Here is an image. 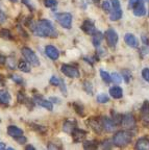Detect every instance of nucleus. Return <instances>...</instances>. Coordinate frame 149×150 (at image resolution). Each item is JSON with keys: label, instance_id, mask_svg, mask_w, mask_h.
<instances>
[{"label": "nucleus", "instance_id": "f257e3e1", "mask_svg": "<svg viewBox=\"0 0 149 150\" xmlns=\"http://www.w3.org/2000/svg\"><path fill=\"white\" fill-rule=\"evenodd\" d=\"M35 35L42 38H56L57 37V31L53 27L52 23L47 19H42L35 23V29L33 31Z\"/></svg>", "mask_w": 149, "mask_h": 150}, {"label": "nucleus", "instance_id": "f03ea898", "mask_svg": "<svg viewBox=\"0 0 149 150\" xmlns=\"http://www.w3.org/2000/svg\"><path fill=\"white\" fill-rule=\"evenodd\" d=\"M133 138V132L128 130H120L117 131L115 136L113 137V143L115 146H118V147H124L131 143Z\"/></svg>", "mask_w": 149, "mask_h": 150}, {"label": "nucleus", "instance_id": "7ed1b4c3", "mask_svg": "<svg viewBox=\"0 0 149 150\" xmlns=\"http://www.w3.org/2000/svg\"><path fill=\"white\" fill-rule=\"evenodd\" d=\"M56 21L64 28L70 29L72 27V15L70 13H57L54 14Z\"/></svg>", "mask_w": 149, "mask_h": 150}, {"label": "nucleus", "instance_id": "20e7f679", "mask_svg": "<svg viewBox=\"0 0 149 150\" xmlns=\"http://www.w3.org/2000/svg\"><path fill=\"white\" fill-rule=\"evenodd\" d=\"M21 53L23 55L24 59L28 62V63L33 65V67H38L40 65V61H39V57L37 56V54L31 49V48H28V47H23L21 49Z\"/></svg>", "mask_w": 149, "mask_h": 150}, {"label": "nucleus", "instance_id": "39448f33", "mask_svg": "<svg viewBox=\"0 0 149 150\" xmlns=\"http://www.w3.org/2000/svg\"><path fill=\"white\" fill-rule=\"evenodd\" d=\"M61 71L64 75H66L67 77H70V78H77L79 77V71L77 68H75L74 66H71V65H62L61 67Z\"/></svg>", "mask_w": 149, "mask_h": 150}, {"label": "nucleus", "instance_id": "423d86ee", "mask_svg": "<svg viewBox=\"0 0 149 150\" xmlns=\"http://www.w3.org/2000/svg\"><path fill=\"white\" fill-rule=\"evenodd\" d=\"M105 39H106L107 46L111 47V48H115L116 44L118 42V33H116V30H114L113 28H110L105 31Z\"/></svg>", "mask_w": 149, "mask_h": 150}, {"label": "nucleus", "instance_id": "0eeeda50", "mask_svg": "<svg viewBox=\"0 0 149 150\" xmlns=\"http://www.w3.org/2000/svg\"><path fill=\"white\" fill-rule=\"evenodd\" d=\"M140 115H141L143 125L149 127V101L148 100H145L143 102L142 106H141Z\"/></svg>", "mask_w": 149, "mask_h": 150}, {"label": "nucleus", "instance_id": "6e6552de", "mask_svg": "<svg viewBox=\"0 0 149 150\" xmlns=\"http://www.w3.org/2000/svg\"><path fill=\"white\" fill-rule=\"evenodd\" d=\"M121 126L126 129H133L136 127V120L131 114H126L123 116L121 121Z\"/></svg>", "mask_w": 149, "mask_h": 150}, {"label": "nucleus", "instance_id": "1a4fd4ad", "mask_svg": "<svg viewBox=\"0 0 149 150\" xmlns=\"http://www.w3.org/2000/svg\"><path fill=\"white\" fill-rule=\"evenodd\" d=\"M101 123H102L103 130L107 131V132H113L116 130L117 124L114 122V120L107 117H102L101 118Z\"/></svg>", "mask_w": 149, "mask_h": 150}, {"label": "nucleus", "instance_id": "9d476101", "mask_svg": "<svg viewBox=\"0 0 149 150\" xmlns=\"http://www.w3.org/2000/svg\"><path fill=\"white\" fill-rule=\"evenodd\" d=\"M88 124L90 125V127L95 131L96 134H100L101 131L103 130L101 119H98V118H90V119L88 120Z\"/></svg>", "mask_w": 149, "mask_h": 150}, {"label": "nucleus", "instance_id": "9b49d317", "mask_svg": "<svg viewBox=\"0 0 149 150\" xmlns=\"http://www.w3.org/2000/svg\"><path fill=\"white\" fill-rule=\"evenodd\" d=\"M82 30L84 33H86L87 35H92L96 31L95 28V24H94L93 21H91L90 19H86L82 24Z\"/></svg>", "mask_w": 149, "mask_h": 150}, {"label": "nucleus", "instance_id": "f8f14e48", "mask_svg": "<svg viewBox=\"0 0 149 150\" xmlns=\"http://www.w3.org/2000/svg\"><path fill=\"white\" fill-rule=\"evenodd\" d=\"M33 100H35V102L37 103L38 105L42 106V108H46V110H50V112L53 110V105H52L51 101L46 100V99H44L42 96H38V95H35V96L33 97Z\"/></svg>", "mask_w": 149, "mask_h": 150}, {"label": "nucleus", "instance_id": "ddd939ff", "mask_svg": "<svg viewBox=\"0 0 149 150\" xmlns=\"http://www.w3.org/2000/svg\"><path fill=\"white\" fill-rule=\"evenodd\" d=\"M144 2H145V0H141V1H139V2L133 7V14H135V16L143 17L146 15L147 11H146V7H145Z\"/></svg>", "mask_w": 149, "mask_h": 150}, {"label": "nucleus", "instance_id": "4468645a", "mask_svg": "<svg viewBox=\"0 0 149 150\" xmlns=\"http://www.w3.org/2000/svg\"><path fill=\"white\" fill-rule=\"evenodd\" d=\"M45 53L52 61H56L60 57V51L52 45H47L45 47Z\"/></svg>", "mask_w": 149, "mask_h": 150}, {"label": "nucleus", "instance_id": "2eb2a0df", "mask_svg": "<svg viewBox=\"0 0 149 150\" xmlns=\"http://www.w3.org/2000/svg\"><path fill=\"white\" fill-rule=\"evenodd\" d=\"M17 99H18V102L19 103H22V104H25L29 110L33 108L35 105V100H31V99L27 98L25 96V94L22 93V92H19L18 95H17Z\"/></svg>", "mask_w": 149, "mask_h": 150}, {"label": "nucleus", "instance_id": "dca6fc26", "mask_svg": "<svg viewBox=\"0 0 149 150\" xmlns=\"http://www.w3.org/2000/svg\"><path fill=\"white\" fill-rule=\"evenodd\" d=\"M72 137H73V140L74 142L76 143H79V142H82L87 136V131L86 130H82V129L78 128V127H75L74 130L72 131Z\"/></svg>", "mask_w": 149, "mask_h": 150}, {"label": "nucleus", "instance_id": "f3484780", "mask_svg": "<svg viewBox=\"0 0 149 150\" xmlns=\"http://www.w3.org/2000/svg\"><path fill=\"white\" fill-rule=\"evenodd\" d=\"M124 41L131 48H138V46H139V41L136 38V35H133V33H126L124 35Z\"/></svg>", "mask_w": 149, "mask_h": 150}, {"label": "nucleus", "instance_id": "a211bd4d", "mask_svg": "<svg viewBox=\"0 0 149 150\" xmlns=\"http://www.w3.org/2000/svg\"><path fill=\"white\" fill-rule=\"evenodd\" d=\"M7 134L12 138H18L20 136H23V130L21 128H19L18 126H15V125H9L7 127Z\"/></svg>", "mask_w": 149, "mask_h": 150}, {"label": "nucleus", "instance_id": "6ab92c4d", "mask_svg": "<svg viewBox=\"0 0 149 150\" xmlns=\"http://www.w3.org/2000/svg\"><path fill=\"white\" fill-rule=\"evenodd\" d=\"M12 100L11 94L6 90H0V104L2 105H9Z\"/></svg>", "mask_w": 149, "mask_h": 150}, {"label": "nucleus", "instance_id": "aec40b11", "mask_svg": "<svg viewBox=\"0 0 149 150\" xmlns=\"http://www.w3.org/2000/svg\"><path fill=\"white\" fill-rule=\"evenodd\" d=\"M136 149L138 150H149V139L140 138L136 143Z\"/></svg>", "mask_w": 149, "mask_h": 150}, {"label": "nucleus", "instance_id": "412c9836", "mask_svg": "<svg viewBox=\"0 0 149 150\" xmlns=\"http://www.w3.org/2000/svg\"><path fill=\"white\" fill-rule=\"evenodd\" d=\"M76 126V122L71 121V120H66L63 124V130L67 134H72V131L74 130V128Z\"/></svg>", "mask_w": 149, "mask_h": 150}, {"label": "nucleus", "instance_id": "4be33fe9", "mask_svg": "<svg viewBox=\"0 0 149 150\" xmlns=\"http://www.w3.org/2000/svg\"><path fill=\"white\" fill-rule=\"evenodd\" d=\"M110 95L114 99H120L123 96V90L118 86H115L110 89Z\"/></svg>", "mask_w": 149, "mask_h": 150}, {"label": "nucleus", "instance_id": "5701e85b", "mask_svg": "<svg viewBox=\"0 0 149 150\" xmlns=\"http://www.w3.org/2000/svg\"><path fill=\"white\" fill-rule=\"evenodd\" d=\"M103 40V33L101 31H97L96 30L95 33L92 35V43L95 47L100 46L101 42Z\"/></svg>", "mask_w": 149, "mask_h": 150}, {"label": "nucleus", "instance_id": "b1692460", "mask_svg": "<svg viewBox=\"0 0 149 150\" xmlns=\"http://www.w3.org/2000/svg\"><path fill=\"white\" fill-rule=\"evenodd\" d=\"M122 15H123V13H122L121 7L120 8H113V12L110 15L111 21H118L122 18Z\"/></svg>", "mask_w": 149, "mask_h": 150}, {"label": "nucleus", "instance_id": "393cba45", "mask_svg": "<svg viewBox=\"0 0 149 150\" xmlns=\"http://www.w3.org/2000/svg\"><path fill=\"white\" fill-rule=\"evenodd\" d=\"M18 68L22 71V72L28 73L31 72V66H29V63L27 61H19L18 63Z\"/></svg>", "mask_w": 149, "mask_h": 150}, {"label": "nucleus", "instance_id": "a878e982", "mask_svg": "<svg viewBox=\"0 0 149 150\" xmlns=\"http://www.w3.org/2000/svg\"><path fill=\"white\" fill-rule=\"evenodd\" d=\"M98 145H99V143H98L97 141H86V142H84V148L87 150L97 149Z\"/></svg>", "mask_w": 149, "mask_h": 150}, {"label": "nucleus", "instance_id": "bb28decb", "mask_svg": "<svg viewBox=\"0 0 149 150\" xmlns=\"http://www.w3.org/2000/svg\"><path fill=\"white\" fill-rule=\"evenodd\" d=\"M73 108H74V110L76 112L77 115H79L80 117H84V108L82 104L78 102H73Z\"/></svg>", "mask_w": 149, "mask_h": 150}, {"label": "nucleus", "instance_id": "cd10ccee", "mask_svg": "<svg viewBox=\"0 0 149 150\" xmlns=\"http://www.w3.org/2000/svg\"><path fill=\"white\" fill-rule=\"evenodd\" d=\"M31 126V129H33V130H35L37 132H39V134H44L47 132V128L45 126H43V125L33 123Z\"/></svg>", "mask_w": 149, "mask_h": 150}, {"label": "nucleus", "instance_id": "c85d7f7f", "mask_svg": "<svg viewBox=\"0 0 149 150\" xmlns=\"http://www.w3.org/2000/svg\"><path fill=\"white\" fill-rule=\"evenodd\" d=\"M100 76L105 83H107V84L111 83V81H112V76H111V74H109L106 71L100 70Z\"/></svg>", "mask_w": 149, "mask_h": 150}, {"label": "nucleus", "instance_id": "c756f323", "mask_svg": "<svg viewBox=\"0 0 149 150\" xmlns=\"http://www.w3.org/2000/svg\"><path fill=\"white\" fill-rule=\"evenodd\" d=\"M0 37L2 39H5V40H13V35L11 33V31L9 29H5V28L0 30Z\"/></svg>", "mask_w": 149, "mask_h": 150}, {"label": "nucleus", "instance_id": "7c9ffc66", "mask_svg": "<svg viewBox=\"0 0 149 150\" xmlns=\"http://www.w3.org/2000/svg\"><path fill=\"white\" fill-rule=\"evenodd\" d=\"M122 118L123 116L116 112L115 110H112V119L114 120V122L116 123L117 125H121V121H122Z\"/></svg>", "mask_w": 149, "mask_h": 150}, {"label": "nucleus", "instance_id": "2f4dec72", "mask_svg": "<svg viewBox=\"0 0 149 150\" xmlns=\"http://www.w3.org/2000/svg\"><path fill=\"white\" fill-rule=\"evenodd\" d=\"M82 88L89 95H93V87H92V83L90 81H84Z\"/></svg>", "mask_w": 149, "mask_h": 150}, {"label": "nucleus", "instance_id": "473e14b6", "mask_svg": "<svg viewBox=\"0 0 149 150\" xmlns=\"http://www.w3.org/2000/svg\"><path fill=\"white\" fill-rule=\"evenodd\" d=\"M122 77H123L124 81H125L126 83H128V82L131 81V72L128 70V69H124V70H122Z\"/></svg>", "mask_w": 149, "mask_h": 150}, {"label": "nucleus", "instance_id": "72a5a7b5", "mask_svg": "<svg viewBox=\"0 0 149 150\" xmlns=\"http://www.w3.org/2000/svg\"><path fill=\"white\" fill-rule=\"evenodd\" d=\"M97 101L99 103H106V102H109V101H110V97L107 96L106 94L101 93L97 96Z\"/></svg>", "mask_w": 149, "mask_h": 150}, {"label": "nucleus", "instance_id": "f704fd0d", "mask_svg": "<svg viewBox=\"0 0 149 150\" xmlns=\"http://www.w3.org/2000/svg\"><path fill=\"white\" fill-rule=\"evenodd\" d=\"M44 5L48 8H55L57 5V1L56 0H44Z\"/></svg>", "mask_w": 149, "mask_h": 150}, {"label": "nucleus", "instance_id": "c9c22d12", "mask_svg": "<svg viewBox=\"0 0 149 150\" xmlns=\"http://www.w3.org/2000/svg\"><path fill=\"white\" fill-rule=\"evenodd\" d=\"M111 76H112V81L114 82V83H116V84H120V83H121L122 77L118 74V73H116V72L112 73V74H111Z\"/></svg>", "mask_w": 149, "mask_h": 150}, {"label": "nucleus", "instance_id": "e433bc0d", "mask_svg": "<svg viewBox=\"0 0 149 150\" xmlns=\"http://www.w3.org/2000/svg\"><path fill=\"white\" fill-rule=\"evenodd\" d=\"M102 9L105 13H110L111 12V7H112V3H111V0H104L102 2Z\"/></svg>", "mask_w": 149, "mask_h": 150}, {"label": "nucleus", "instance_id": "4c0bfd02", "mask_svg": "<svg viewBox=\"0 0 149 150\" xmlns=\"http://www.w3.org/2000/svg\"><path fill=\"white\" fill-rule=\"evenodd\" d=\"M47 148L48 149H62V144L57 143V142H49L48 145H47Z\"/></svg>", "mask_w": 149, "mask_h": 150}, {"label": "nucleus", "instance_id": "58836bf2", "mask_svg": "<svg viewBox=\"0 0 149 150\" xmlns=\"http://www.w3.org/2000/svg\"><path fill=\"white\" fill-rule=\"evenodd\" d=\"M49 82H50V84H52V86L60 87L62 83V79H60V78L56 77V76H52V77L50 78V80H49Z\"/></svg>", "mask_w": 149, "mask_h": 150}, {"label": "nucleus", "instance_id": "ea45409f", "mask_svg": "<svg viewBox=\"0 0 149 150\" xmlns=\"http://www.w3.org/2000/svg\"><path fill=\"white\" fill-rule=\"evenodd\" d=\"M113 145H114V143H113V141H111V140H104L102 143H101V147H102L103 149H111Z\"/></svg>", "mask_w": 149, "mask_h": 150}, {"label": "nucleus", "instance_id": "a19ab883", "mask_svg": "<svg viewBox=\"0 0 149 150\" xmlns=\"http://www.w3.org/2000/svg\"><path fill=\"white\" fill-rule=\"evenodd\" d=\"M25 25L27 26V27H29V29H31V30H33V31H35V23H33V19H31V18L26 19V21H25Z\"/></svg>", "mask_w": 149, "mask_h": 150}, {"label": "nucleus", "instance_id": "79ce46f5", "mask_svg": "<svg viewBox=\"0 0 149 150\" xmlns=\"http://www.w3.org/2000/svg\"><path fill=\"white\" fill-rule=\"evenodd\" d=\"M9 78H11L14 82H16V83H18V84L23 83V79H22L20 76H18V75H11V77Z\"/></svg>", "mask_w": 149, "mask_h": 150}, {"label": "nucleus", "instance_id": "37998d69", "mask_svg": "<svg viewBox=\"0 0 149 150\" xmlns=\"http://www.w3.org/2000/svg\"><path fill=\"white\" fill-rule=\"evenodd\" d=\"M142 77L144 78L145 81H147L149 83V69L144 68L142 70Z\"/></svg>", "mask_w": 149, "mask_h": 150}, {"label": "nucleus", "instance_id": "c03bdc74", "mask_svg": "<svg viewBox=\"0 0 149 150\" xmlns=\"http://www.w3.org/2000/svg\"><path fill=\"white\" fill-rule=\"evenodd\" d=\"M6 63H7V67H9V69L14 70V69L16 68V64H15V61L13 59H11V57L6 59Z\"/></svg>", "mask_w": 149, "mask_h": 150}, {"label": "nucleus", "instance_id": "a18cd8bd", "mask_svg": "<svg viewBox=\"0 0 149 150\" xmlns=\"http://www.w3.org/2000/svg\"><path fill=\"white\" fill-rule=\"evenodd\" d=\"M15 140H16L20 145H24V144L26 143L27 139H26L24 136H20V137H18V138H15Z\"/></svg>", "mask_w": 149, "mask_h": 150}, {"label": "nucleus", "instance_id": "49530a36", "mask_svg": "<svg viewBox=\"0 0 149 150\" xmlns=\"http://www.w3.org/2000/svg\"><path fill=\"white\" fill-rule=\"evenodd\" d=\"M111 3H112L113 8H120L121 7V4H120L119 0H111Z\"/></svg>", "mask_w": 149, "mask_h": 150}, {"label": "nucleus", "instance_id": "de8ad7c7", "mask_svg": "<svg viewBox=\"0 0 149 150\" xmlns=\"http://www.w3.org/2000/svg\"><path fill=\"white\" fill-rule=\"evenodd\" d=\"M139 1H141V0H128V6H129V8H133Z\"/></svg>", "mask_w": 149, "mask_h": 150}, {"label": "nucleus", "instance_id": "09e8293b", "mask_svg": "<svg viewBox=\"0 0 149 150\" xmlns=\"http://www.w3.org/2000/svg\"><path fill=\"white\" fill-rule=\"evenodd\" d=\"M18 30H19V33H20L22 35V37L25 38V39H28V35H27V33H26V31L23 30V29H22V27L20 25L18 26Z\"/></svg>", "mask_w": 149, "mask_h": 150}, {"label": "nucleus", "instance_id": "8fccbe9b", "mask_svg": "<svg viewBox=\"0 0 149 150\" xmlns=\"http://www.w3.org/2000/svg\"><path fill=\"white\" fill-rule=\"evenodd\" d=\"M5 20H6V15H5L4 13L0 9V23H3V22H5Z\"/></svg>", "mask_w": 149, "mask_h": 150}, {"label": "nucleus", "instance_id": "3c124183", "mask_svg": "<svg viewBox=\"0 0 149 150\" xmlns=\"http://www.w3.org/2000/svg\"><path fill=\"white\" fill-rule=\"evenodd\" d=\"M6 57H5L4 55H2V54H0V65H4L5 63H6Z\"/></svg>", "mask_w": 149, "mask_h": 150}, {"label": "nucleus", "instance_id": "603ef678", "mask_svg": "<svg viewBox=\"0 0 149 150\" xmlns=\"http://www.w3.org/2000/svg\"><path fill=\"white\" fill-rule=\"evenodd\" d=\"M49 100L51 101L52 103H61V99L56 98V97H51V98L49 99Z\"/></svg>", "mask_w": 149, "mask_h": 150}, {"label": "nucleus", "instance_id": "864d4df0", "mask_svg": "<svg viewBox=\"0 0 149 150\" xmlns=\"http://www.w3.org/2000/svg\"><path fill=\"white\" fill-rule=\"evenodd\" d=\"M22 1H23V3H24V4H25V5H27V6L29 7V8L31 9V11H33V6L31 4V3H29V0H22Z\"/></svg>", "mask_w": 149, "mask_h": 150}, {"label": "nucleus", "instance_id": "5fc2aeb1", "mask_svg": "<svg viewBox=\"0 0 149 150\" xmlns=\"http://www.w3.org/2000/svg\"><path fill=\"white\" fill-rule=\"evenodd\" d=\"M3 149H6V145L3 142H0V150H3Z\"/></svg>", "mask_w": 149, "mask_h": 150}, {"label": "nucleus", "instance_id": "6e6d98bb", "mask_svg": "<svg viewBox=\"0 0 149 150\" xmlns=\"http://www.w3.org/2000/svg\"><path fill=\"white\" fill-rule=\"evenodd\" d=\"M25 149H26V150H35V148L33 147V145H27V146L25 147Z\"/></svg>", "mask_w": 149, "mask_h": 150}, {"label": "nucleus", "instance_id": "4d7b16f0", "mask_svg": "<svg viewBox=\"0 0 149 150\" xmlns=\"http://www.w3.org/2000/svg\"><path fill=\"white\" fill-rule=\"evenodd\" d=\"M88 1H90V2L94 3V4H98V3L100 2V0H88Z\"/></svg>", "mask_w": 149, "mask_h": 150}, {"label": "nucleus", "instance_id": "13d9d810", "mask_svg": "<svg viewBox=\"0 0 149 150\" xmlns=\"http://www.w3.org/2000/svg\"><path fill=\"white\" fill-rule=\"evenodd\" d=\"M9 1H11V2H13V3H16L18 0H9Z\"/></svg>", "mask_w": 149, "mask_h": 150}, {"label": "nucleus", "instance_id": "bf43d9fd", "mask_svg": "<svg viewBox=\"0 0 149 150\" xmlns=\"http://www.w3.org/2000/svg\"><path fill=\"white\" fill-rule=\"evenodd\" d=\"M147 45H148V46H149V39H148V40H147Z\"/></svg>", "mask_w": 149, "mask_h": 150}, {"label": "nucleus", "instance_id": "052dcab7", "mask_svg": "<svg viewBox=\"0 0 149 150\" xmlns=\"http://www.w3.org/2000/svg\"><path fill=\"white\" fill-rule=\"evenodd\" d=\"M145 1H147V2H149V0H145Z\"/></svg>", "mask_w": 149, "mask_h": 150}, {"label": "nucleus", "instance_id": "680f3d73", "mask_svg": "<svg viewBox=\"0 0 149 150\" xmlns=\"http://www.w3.org/2000/svg\"><path fill=\"white\" fill-rule=\"evenodd\" d=\"M148 15H149V12H148Z\"/></svg>", "mask_w": 149, "mask_h": 150}]
</instances>
